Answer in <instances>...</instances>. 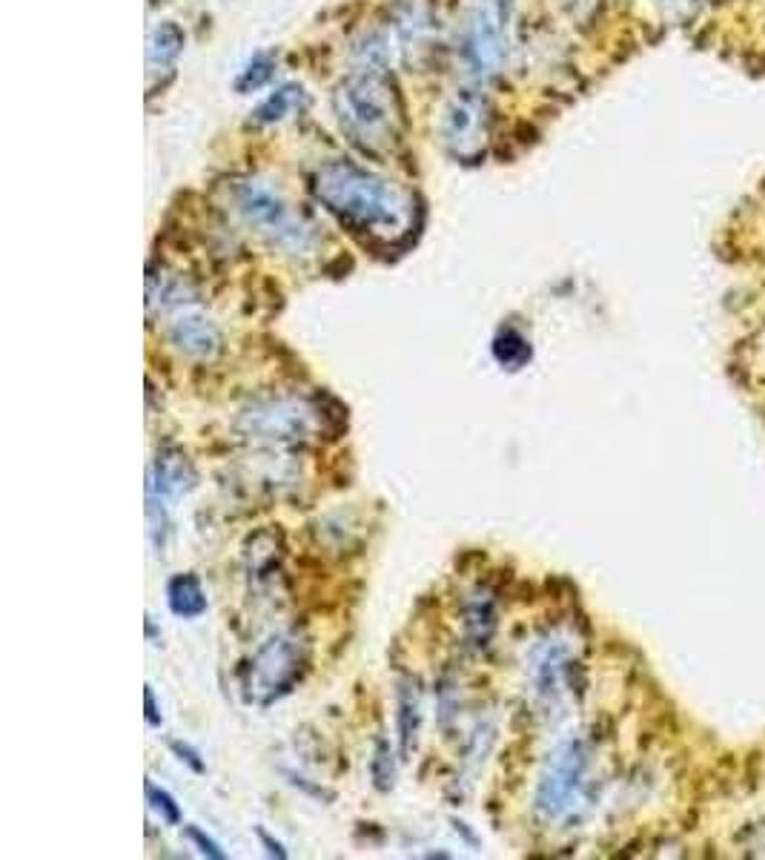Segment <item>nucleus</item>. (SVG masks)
<instances>
[{"label":"nucleus","instance_id":"nucleus-17","mask_svg":"<svg viewBox=\"0 0 765 860\" xmlns=\"http://www.w3.org/2000/svg\"><path fill=\"white\" fill-rule=\"evenodd\" d=\"M419 723H422V701H419V688L415 683L401 685L399 692V740L401 754H410L415 746V735H419Z\"/></svg>","mask_w":765,"mask_h":860},{"label":"nucleus","instance_id":"nucleus-8","mask_svg":"<svg viewBox=\"0 0 765 860\" xmlns=\"http://www.w3.org/2000/svg\"><path fill=\"white\" fill-rule=\"evenodd\" d=\"M490 135V107L488 98L476 89H459L451 98L442 121V139L453 158L474 164L488 150Z\"/></svg>","mask_w":765,"mask_h":860},{"label":"nucleus","instance_id":"nucleus-24","mask_svg":"<svg viewBox=\"0 0 765 860\" xmlns=\"http://www.w3.org/2000/svg\"><path fill=\"white\" fill-rule=\"evenodd\" d=\"M144 701H146V723H149V726H160V715H158V706H155L153 685H146Z\"/></svg>","mask_w":765,"mask_h":860},{"label":"nucleus","instance_id":"nucleus-12","mask_svg":"<svg viewBox=\"0 0 765 860\" xmlns=\"http://www.w3.org/2000/svg\"><path fill=\"white\" fill-rule=\"evenodd\" d=\"M499 626V611H496V597L490 588H474L465 597L462 606V628H465V640L474 649H488V642L494 640V631Z\"/></svg>","mask_w":765,"mask_h":860},{"label":"nucleus","instance_id":"nucleus-14","mask_svg":"<svg viewBox=\"0 0 765 860\" xmlns=\"http://www.w3.org/2000/svg\"><path fill=\"white\" fill-rule=\"evenodd\" d=\"M196 299V290H192L181 276L164 271V267H149L146 273V305L149 310L153 307H184L187 301Z\"/></svg>","mask_w":765,"mask_h":860},{"label":"nucleus","instance_id":"nucleus-10","mask_svg":"<svg viewBox=\"0 0 765 860\" xmlns=\"http://www.w3.org/2000/svg\"><path fill=\"white\" fill-rule=\"evenodd\" d=\"M169 342L184 356L212 359L221 351V330L201 310H178L169 321Z\"/></svg>","mask_w":765,"mask_h":860},{"label":"nucleus","instance_id":"nucleus-6","mask_svg":"<svg viewBox=\"0 0 765 860\" xmlns=\"http://www.w3.org/2000/svg\"><path fill=\"white\" fill-rule=\"evenodd\" d=\"M513 0H474L465 21V58L476 75L499 73L508 58Z\"/></svg>","mask_w":765,"mask_h":860},{"label":"nucleus","instance_id":"nucleus-7","mask_svg":"<svg viewBox=\"0 0 765 860\" xmlns=\"http://www.w3.org/2000/svg\"><path fill=\"white\" fill-rule=\"evenodd\" d=\"M313 414L315 408L299 399H264L241 410L239 433L250 442H264V445H301L313 433Z\"/></svg>","mask_w":765,"mask_h":860},{"label":"nucleus","instance_id":"nucleus-16","mask_svg":"<svg viewBox=\"0 0 765 860\" xmlns=\"http://www.w3.org/2000/svg\"><path fill=\"white\" fill-rule=\"evenodd\" d=\"M490 351H494V359L505 367V371H522V367L533 359L531 342L513 328L499 330L494 344H490Z\"/></svg>","mask_w":765,"mask_h":860},{"label":"nucleus","instance_id":"nucleus-1","mask_svg":"<svg viewBox=\"0 0 765 860\" xmlns=\"http://www.w3.org/2000/svg\"><path fill=\"white\" fill-rule=\"evenodd\" d=\"M313 192L344 230L373 244H396L413 230L415 207L408 192L353 161L321 164Z\"/></svg>","mask_w":765,"mask_h":860},{"label":"nucleus","instance_id":"nucleus-21","mask_svg":"<svg viewBox=\"0 0 765 860\" xmlns=\"http://www.w3.org/2000/svg\"><path fill=\"white\" fill-rule=\"evenodd\" d=\"M270 75H273V60L267 58V55H258V58L250 60L247 69L241 73L239 89H244V92H247V89L264 87V84L270 80Z\"/></svg>","mask_w":765,"mask_h":860},{"label":"nucleus","instance_id":"nucleus-3","mask_svg":"<svg viewBox=\"0 0 765 860\" xmlns=\"http://www.w3.org/2000/svg\"><path fill=\"white\" fill-rule=\"evenodd\" d=\"M307 663H310V651L299 631L273 635L244 665V677H241L244 697L262 708L273 706L301 683Z\"/></svg>","mask_w":765,"mask_h":860},{"label":"nucleus","instance_id":"nucleus-11","mask_svg":"<svg viewBox=\"0 0 765 860\" xmlns=\"http://www.w3.org/2000/svg\"><path fill=\"white\" fill-rule=\"evenodd\" d=\"M198 474L192 467L190 456L176 445L160 448L158 456L149 471V485L146 490L158 499H181L184 494H190L196 488Z\"/></svg>","mask_w":765,"mask_h":860},{"label":"nucleus","instance_id":"nucleus-26","mask_svg":"<svg viewBox=\"0 0 765 860\" xmlns=\"http://www.w3.org/2000/svg\"><path fill=\"white\" fill-rule=\"evenodd\" d=\"M570 3H579V0H570Z\"/></svg>","mask_w":765,"mask_h":860},{"label":"nucleus","instance_id":"nucleus-18","mask_svg":"<svg viewBox=\"0 0 765 860\" xmlns=\"http://www.w3.org/2000/svg\"><path fill=\"white\" fill-rule=\"evenodd\" d=\"M299 103H301V87H281L278 92H273L258 110H255V121H262V124L281 121V118L290 115Z\"/></svg>","mask_w":765,"mask_h":860},{"label":"nucleus","instance_id":"nucleus-2","mask_svg":"<svg viewBox=\"0 0 765 860\" xmlns=\"http://www.w3.org/2000/svg\"><path fill=\"white\" fill-rule=\"evenodd\" d=\"M333 107L351 141L370 153H379L399 141V98L393 84L379 69H365L344 78L333 92Z\"/></svg>","mask_w":765,"mask_h":860},{"label":"nucleus","instance_id":"nucleus-5","mask_svg":"<svg viewBox=\"0 0 765 860\" xmlns=\"http://www.w3.org/2000/svg\"><path fill=\"white\" fill-rule=\"evenodd\" d=\"M233 196L241 219L270 244L287 250V253H304L310 247V241H313L310 227L301 224V219L287 205L285 196L273 190L270 184L258 181V178H244V181L235 184Z\"/></svg>","mask_w":765,"mask_h":860},{"label":"nucleus","instance_id":"nucleus-25","mask_svg":"<svg viewBox=\"0 0 765 860\" xmlns=\"http://www.w3.org/2000/svg\"><path fill=\"white\" fill-rule=\"evenodd\" d=\"M258 838H262V844L267 846V855H273V858H287L285 846L278 844V840H273L267 831H258Z\"/></svg>","mask_w":765,"mask_h":860},{"label":"nucleus","instance_id":"nucleus-19","mask_svg":"<svg viewBox=\"0 0 765 860\" xmlns=\"http://www.w3.org/2000/svg\"><path fill=\"white\" fill-rule=\"evenodd\" d=\"M146 797H149V806L158 812L164 824H173V826L181 824V809H178V803L173 801L169 792L158 789L153 781H146Z\"/></svg>","mask_w":765,"mask_h":860},{"label":"nucleus","instance_id":"nucleus-9","mask_svg":"<svg viewBox=\"0 0 765 860\" xmlns=\"http://www.w3.org/2000/svg\"><path fill=\"white\" fill-rule=\"evenodd\" d=\"M570 671H574V657H570L568 642L559 637H547L533 649L531 677L542 701L554 703L568 692Z\"/></svg>","mask_w":765,"mask_h":860},{"label":"nucleus","instance_id":"nucleus-4","mask_svg":"<svg viewBox=\"0 0 765 860\" xmlns=\"http://www.w3.org/2000/svg\"><path fill=\"white\" fill-rule=\"evenodd\" d=\"M588 769L590 751L579 737L562 740L547 754L540 781H536V795H533V812L542 824H559L583 803Z\"/></svg>","mask_w":765,"mask_h":860},{"label":"nucleus","instance_id":"nucleus-22","mask_svg":"<svg viewBox=\"0 0 765 860\" xmlns=\"http://www.w3.org/2000/svg\"><path fill=\"white\" fill-rule=\"evenodd\" d=\"M187 838L192 840V844L201 849V855H207V858H215V860H224V852H221V846L215 844L212 838H207L204 831L196 829V826H187Z\"/></svg>","mask_w":765,"mask_h":860},{"label":"nucleus","instance_id":"nucleus-23","mask_svg":"<svg viewBox=\"0 0 765 860\" xmlns=\"http://www.w3.org/2000/svg\"><path fill=\"white\" fill-rule=\"evenodd\" d=\"M169 746H173V751H176V754H178V760L190 765L192 772H204V763L198 760V751L196 749H190V746L181 743V740H173V743H169Z\"/></svg>","mask_w":765,"mask_h":860},{"label":"nucleus","instance_id":"nucleus-15","mask_svg":"<svg viewBox=\"0 0 765 860\" xmlns=\"http://www.w3.org/2000/svg\"><path fill=\"white\" fill-rule=\"evenodd\" d=\"M167 599L173 614H178L184 620H196V617H201V614L207 611L204 588H201L196 574L173 576L167 585Z\"/></svg>","mask_w":765,"mask_h":860},{"label":"nucleus","instance_id":"nucleus-13","mask_svg":"<svg viewBox=\"0 0 765 860\" xmlns=\"http://www.w3.org/2000/svg\"><path fill=\"white\" fill-rule=\"evenodd\" d=\"M184 49V32L178 23H158L153 32H149V41H146V69L149 75L167 73L169 66L176 64L178 55Z\"/></svg>","mask_w":765,"mask_h":860},{"label":"nucleus","instance_id":"nucleus-20","mask_svg":"<svg viewBox=\"0 0 765 860\" xmlns=\"http://www.w3.org/2000/svg\"><path fill=\"white\" fill-rule=\"evenodd\" d=\"M370 774H373V783H376V789H381V792H387V789L393 786V760H390V746L385 743V740H379V746H376V754H373V763H370Z\"/></svg>","mask_w":765,"mask_h":860}]
</instances>
